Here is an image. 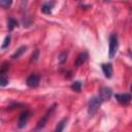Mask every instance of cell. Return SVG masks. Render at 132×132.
<instances>
[{"label":"cell","instance_id":"1","mask_svg":"<svg viewBox=\"0 0 132 132\" xmlns=\"http://www.w3.org/2000/svg\"><path fill=\"white\" fill-rule=\"evenodd\" d=\"M101 103H102L101 99L99 97H97V96H94V97L90 98V100L88 102V112H89V114L93 116L98 110V108L100 107Z\"/></svg>","mask_w":132,"mask_h":132},{"label":"cell","instance_id":"2","mask_svg":"<svg viewBox=\"0 0 132 132\" xmlns=\"http://www.w3.org/2000/svg\"><path fill=\"white\" fill-rule=\"evenodd\" d=\"M119 46V41H118V36L116 33H112L109 36V51H108V56L109 59H112L116 56V53L118 51Z\"/></svg>","mask_w":132,"mask_h":132},{"label":"cell","instance_id":"3","mask_svg":"<svg viewBox=\"0 0 132 132\" xmlns=\"http://www.w3.org/2000/svg\"><path fill=\"white\" fill-rule=\"evenodd\" d=\"M55 107H56V104H54V105H52L47 110H46V112L44 113V116L39 120V122H38V124H37V126H36V129H35V131H38V130H40V129H42L44 126H45V124H46V122H47V120H48V118L51 117V114L53 113V111L55 110Z\"/></svg>","mask_w":132,"mask_h":132},{"label":"cell","instance_id":"4","mask_svg":"<svg viewBox=\"0 0 132 132\" xmlns=\"http://www.w3.org/2000/svg\"><path fill=\"white\" fill-rule=\"evenodd\" d=\"M39 81H40V76L37 73H32L28 76V78L26 80V84L30 88H36L39 85Z\"/></svg>","mask_w":132,"mask_h":132},{"label":"cell","instance_id":"5","mask_svg":"<svg viewBox=\"0 0 132 132\" xmlns=\"http://www.w3.org/2000/svg\"><path fill=\"white\" fill-rule=\"evenodd\" d=\"M112 95V92L110 90V88H107V87H101L99 89V94H98V97L101 99V101H106V100H109L110 97Z\"/></svg>","mask_w":132,"mask_h":132},{"label":"cell","instance_id":"6","mask_svg":"<svg viewBox=\"0 0 132 132\" xmlns=\"http://www.w3.org/2000/svg\"><path fill=\"white\" fill-rule=\"evenodd\" d=\"M114 98L117 99V101L119 103H121L123 105H126V104H128L131 101L132 96L130 94H128V93H123V94H116Z\"/></svg>","mask_w":132,"mask_h":132},{"label":"cell","instance_id":"7","mask_svg":"<svg viewBox=\"0 0 132 132\" xmlns=\"http://www.w3.org/2000/svg\"><path fill=\"white\" fill-rule=\"evenodd\" d=\"M29 118H30V112H29V111L26 110V111L22 112L21 116H20V118H19L18 127H19V128H23V127H25L26 124H27V122H28V120H29Z\"/></svg>","mask_w":132,"mask_h":132},{"label":"cell","instance_id":"8","mask_svg":"<svg viewBox=\"0 0 132 132\" xmlns=\"http://www.w3.org/2000/svg\"><path fill=\"white\" fill-rule=\"evenodd\" d=\"M88 59V53L87 52H82L80 54H78V56L76 57L75 59V62H74V65L75 67H79L80 65H82Z\"/></svg>","mask_w":132,"mask_h":132},{"label":"cell","instance_id":"9","mask_svg":"<svg viewBox=\"0 0 132 132\" xmlns=\"http://www.w3.org/2000/svg\"><path fill=\"white\" fill-rule=\"evenodd\" d=\"M102 71H103L104 76L106 78H110L112 76V72H113L111 64L110 63H103L102 64Z\"/></svg>","mask_w":132,"mask_h":132},{"label":"cell","instance_id":"10","mask_svg":"<svg viewBox=\"0 0 132 132\" xmlns=\"http://www.w3.org/2000/svg\"><path fill=\"white\" fill-rule=\"evenodd\" d=\"M53 6H54V3L53 2H46L44 4H42L41 6V11L45 14H50L52 12V9H53Z\"/></svg>","mask_w":132,"mask_h":132},{"label":"cell","instance_id":"11","mask_svg":"<svg viewBox=\"0 0 132 132\" xmlns=\"http://www.w3.org/2000/svg\"><path fill=\"white\" fill-rule=\"evenodd\" d=\"M26 50H27V46H25V45H23V46H21V47H19L13 54H12V56H11V58L14 60V59H19L25 52H26Z\"/></svg>","mask_w":132,"mask_h":132},{"label":"cell","instance_id":"12","mask_svg":"<svg viewBox=\"0 0 132 132\" xmlns=\"http://www.w3.org/2000/svg\"><path fill=\"white\" fill-rule=\"evenodd\" d=\"M66 123H67V119H63L62 121H60L59 124L56 127L55 132H63V130H64V128L66 126Z\"/></svg>","mask_w":132,"mask_h":132},{"label":"cell","instance_id":"13","mask_svg":"<svg viewBox=\"0 0 132 132\" xmlns=\"http://www.w3.org/2000/svg\"><path fill=\"white\" fill-rule=\"evenodd\" d=\"M16 26H18V22H16L13 18H9V19H8V23H7L8 30H9V31H12Z\"/></svg>","mask_w":132,"mask_h":132},{"label":"cell","instance_id":"14","mask_svg":"<svg viewBox=\"0 0 132 132\" xmlns=\"http://www.w3.org/2000/svg\"><path fill=\"white\" fill-rule=\"evenodd\" d=\"M71 89H72L73 91H75V92H79L80 89H81V82H80L79 80L74 81V82L71 85Z\"/></svg>","mask_w":132,"mask_h":132},{"label":"cell","instance_id":"15","mask_svg":"<svg viewBox=\"0 0 132 132\" xmlns=\"http://www.w3.org/2000/svg\"><path fill=\"white\" fill-rule=\"evenodd\" d=\"M10 44V36L8 35V36H6L5 37V39H4V42L2 43V46H1V48L2 50H4V48H6V47H8V45Z\"/></svg>","mask_w":132,"mask_h":132},{"label":"cell","instance_id":"16","mask_svg":"<svg viewBox=\"0 0 132 132\" xmlns=\"http://www.w3.org/2000/svg\"><path fill=\"white\" fill-rule=\"evenodd\" d=\"M7 84H8V78H6L5 75L2 74L1 77H0V86L1 87H5Z\"/></svg>","mask_w":132,"mask_h":132},{"label":"cell","instance_id":"17","mask_svg":"<svg viewBox=\"0 0 132 132\" xmlns=\"http://www.w3.org/2000/svg\"><path fill=\"white\" fill-rule=\"evenodd\" d=\"M0 5L3 8H8V6L11 5V1H5V0H1L0 1Z\"/></svg>","mask_w":132,"mask_h":132},{"label":"cell","instance_id":"18","mask_svg":"<svg viewBox=\"0 0 132 132\" xmlns=\"http://www.w3.org/2000/svg\"><path fill=\"white\" fill-rule=\"evenodd\" d=\"M66 59H67V53H66V52H63V53L60 55V57H59V62H60V63H64V62L66 61Z\"/></svg>","mask_w":132,"mask_h":132},{"label":"cell","instance_id":"19","mask_svg":"<svg viewBox=\"0 0 132 132\" xmlns=\"http://www.w3.org/2000/svg\"><path fill=\"white\" fill-rule=\"evenodd\" d=\"M38 55H39V52H38V50H36L35 53L32 55V59H31V61H36L37 58H38Z\"/></svg>","mask_w":132,"mask_h":132},{"label":"cell","instance_id":"20","mask_svg":"<svg viewBox=\"0 0 132 132\" xmlns=\"http://www.w3.org/2000/svg\"><path fill=\"white\" fill-rule=\"evenodd\" d=\"M131 91H132V85H131Z\"/></svg>","mask_w":132,"mask_h":132}]
</instances>
